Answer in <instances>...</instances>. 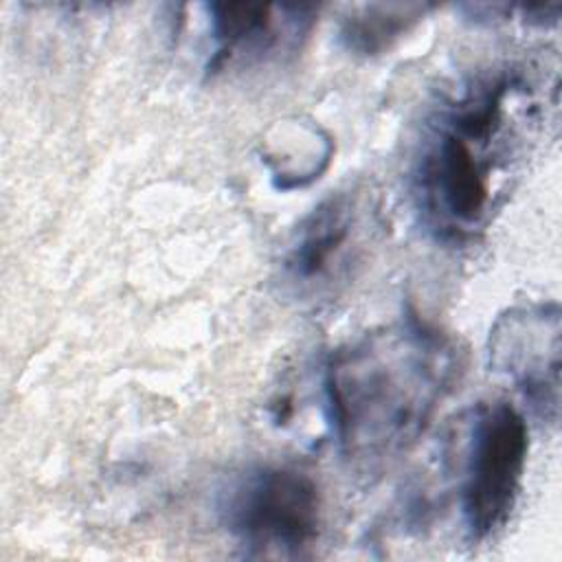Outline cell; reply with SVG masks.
Returning a JSON list of instances; mask_svg holds the SVG:
<instances>
[{
    "label": "cell",
    "instance_id": "cell-1",
    "mask_svg": "<svg viewBox=\"0 0 562 562\" xmlns=\"http://www.w3.org/2000/svg\"><path fill=\"white\" fill-rule=\"evenodd\" d=\"M558 66L496 61L461 77L428 108L413 154L422 222L443 244L481 237L555 127Z\"/></svg>",
    "mask_w": 562,
    "mask_h": 562
},
{
    "label": "cell",
    "instance_id": "cell-2",
    "mask_svg": "<svg viewBox=\"0 0 562 562\" xmlns=\"http://www.w3.org/2000/svg\"><path fill=\"white\" fill-rule=\"evenodd\" d=\"M459 367L454 342L415 316L336 349L323 384L340 452L378 463L408 448L452 391Z\"/></svg>",
    "mask_w": 562,
    "mask_h": 562
},
{
    "label": "cell",
    "instance_id": "cell-3",
    "mask_svg": "<svg viewBox=\"0 0 562 562\" xmlns=\"http://www.w3.org/2000/svg\"><path fill=\"white\" fill-rule=\"evenodd\" d=\"M220 518L248 555L301 558L321 536L323 496L294 465H252L224 487Z\"/></svg>",
    "mask_w": 562,
    "mask_h": 562
},
{
    "label": "cell",
    "instance_id": "cell-4",
    "mask_svg": "<svg viewBox=\"0 0 562 562\" xmlns=\"http://www.w3.org/2000/svg\"><path fill=\"white\" fill-rule=\"evenodd\" d=\"M529 454V428L507 402L479 404L468 422L461 461V516L470 540L498 533L518 501Z\"/></svg>",
    "mask_w": 562,
    "mask_h": 562
},
{
    "label": "cell",
    "instance_id": "cell-5",
    "mask_svg": "<svg viewBox=\"0 0 562 562\" xmlns=\"http://www.w3.org/2000/svg\"><path fill=\"white\" fill-rule=\"evenodd\" d=\"M369 241V213L358 193L338 191L316 204L292 233L281 281L296 299L318 303L353 277Z\"/></svg>",
    "mask_w": 562,
    "mask_h": 562
},
{
    "label": "cell",
    "instance_id": "cell-6",
    "mask_svg": "<svg viewBox=\"0 0 562 562\" xmlns=\"http://www.w3.org/2000/svg\"><path fill=\"white\" fill-rule=\"evenodd\" d=\"M560 331L558 303H536L503 312L487 338L490 367L551 424L560 413Z\"/></svg>",
    "mask_w": 562,
    "mask_h": 562
},
{
    "label": "cell",
    "instance_id": "cell-7",
    "mask_svg": "<svg viewBox=\"0 0 562 562\" xmlns=\"http://www.w3.org/2000/svg\"><path fill=\"white\" fill-rule=\"evenodd\" d=\"M204 9L211 37L206 72L211 75L292 55L318 15V4L303 2H211Z\"/></svg>",
    "mask_w": 562,
    "mask_h": 562
},
{
    "label": "cell",
    "instance_id": "cell-8",
    "mask_svg": "<svg viewBox=\"0 0 562 562\" xmlns=\"http://www.w3.org/2000/svg\"><path fill=\"white\" fill-rule=\"evenodd\" d=\"M432 9L426 2H369L356 4L338 26L340 44L362 57L389 50Z\"/></svg>",
    "mask_w": 562,
    "mask_h": 562
}]
</instances>
